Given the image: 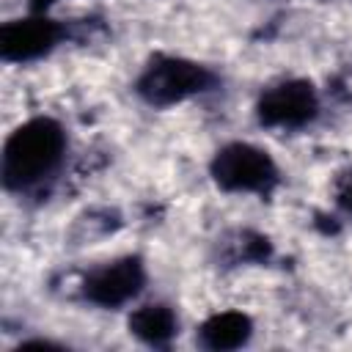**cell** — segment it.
Returning <instances> with one entry per match:
<instances>
[{
  "label": "cell",
  "instance_id": "cell-1",
  "mask_svg": "<svg viewBox=\"0 0 352 352\" xmlns=\"http://www.w3.org/2000/svg\"><path fill=\"white\" fill-rule=\"evenodd\" d=\"M63 148H66V140L55 121L50 118L28 121L6 140V151H3L6 184L22 190L41 182L58 168Z\"/></svg>",
  "mask_w": 352,
  "mask_h": 352
},
{
  "label": "cell",
  "instance_id": "cell-2",
  "mask_svg": "<svg viewBox=\"0 0 352 352\" xmlns=\"http://www.w3.org/2000/svg\"><path fill=\"white\" fill-rule=\"evenodd\" d=\"M217 182L228 190H264L272 179V162L253 146H228L214 165Z\"/></svg>",
  "mask_w": 352,
  "mask_h": 352
},
{
  "label": "cell",
  "instance_id": "cell-3",
  "mask_svg": "<svg viewBox=\"0 0 352 352\" xmlns=\"http://www.w3.org/2000/svg\"><path fill=\"white\" fill-rule=\"evenodd\" d=\"M138 283H140L138 264L135 261H118V264H110V267L94 272V278L85 283V292L102 305H118L140 289Z\"/></svg>",
  "mask_w": 352,
  "mask_h": 352
},
{
  "label": "cell",
  "instance_id": "cell-4",
  "mask_svg": "<svg viewBox=\"0 0 352 352\" xmlns=\"http://www.w3.org/2000/svg\"><path fill=\"white\" fill-rule=\"evenodd\" d=\"M204 74L198 66L192 63H179V60H168L160 69H151L148 80H146V91L151 99H162V102H173L182 99L187 94H192L201 85Z\"/></svg>",
  "mask_w": 352,
  "mask_h": 352
},
{
  "label": "cell",
  "instance_id": "cell-5",
  "mask_svg": "<svg viewBox=\"0 0 352 352\" xmlns=\"http://www.w3.org/2000/svg\"><path fill=\"white\" fill-rule=\"evenodd\" d=\"M311 107H314L311 91L294 88V85H283V88H278L275 94L267 96L261 116H264L267 121L292 124V121H300V118L311 116Z\"/></svg>",
  "mask_w": 352,
  "mask_h": 352
},
{
  "label": "cell",
  "instance_id": "cell-6",
  "mask_svg": "<svg viewBox=\"0 0 352 352\" xmlns=\"http://www.w3.org/2000/svg\"><path fill=\"white\" fill-rule=\"evenodd\" d=\"M3 41H6L3 47L8 55L16 52V58H22V55H33L41 47H47V41H52V30L50 25H41L38 19H28V22L6 28Z\"/></svg>",
  "mask_w": 352,
  "mask_h": 352
},
{
  "label": "cell",
  "instance_id": "cell-7",
  "mask_svg": "<svg viewBox=\"0 0 352 352\" xmlns=\"http://www.w3.org/2000/svg\"><path fill=\"white\" fill-rule=\"evenodd\" d=\"M170 314H165V308L162 305H148L146 311H140L138 316H135V327H138V333H143V336H148L151 341H157L160 336H165L168 330H170Z\"/></svg>",
  "mask_w": 352,
  "mask_h": 352
}]
</instances>
